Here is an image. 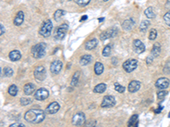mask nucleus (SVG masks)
Listing matches in <instances>:
<instances>
[{
  "mask_svg": "<svg viewBox=\"0 0 170 127\" xmlns=\"http://www.w3.org/2000/svg\"><path fill=\"white\" fill-rule=\"evenodd\" d=\"M35 88H36V86H35L34 84H33V83H27L24 86V93L27 96L32 95L34 93V91H35Z\"/></svg>",
  "mask_w": 170,
  "mask_h": 127,
  "instance_id": "nucleus-18",
  "label": "nucleus"
},
{
  "mask_svg": "<svg viewBox=\"0 0 170 127\" xmlns=\"http://www.w3.org/2000/svg\"><path fill=\"white\" fill-rule=\"evenodd\" d=\"M167 94H168V93L166 91H160V92L157 93V97L159 99H163Z\"/></svg>",
  "mask_w": 170,
  "mask_h": 127,
  "instance_id": "nucleus-38",
  "label": "nucleus"
},
{
  "mask_svg": "<svg viewBox=\"0 0 170 127\" xmlns=\"http://www.w3.org/2000/svg\"><path fill=\"white\" fill-rule=\"evenodd\" d=\"M141 85H140V82L138 81V80H132L129 84V86H128V90L129 93H136L139 90Z\"/></svg>",
  "mask_w": 170,
  "mask_h": 127,
  "instance_id": "nucleus-15",
  "label": "nucleus"
},
{
  "mask_svg": "<svg viewBox=\"0 0 170 127\" xmlns=\"http://www.w3.org/2000/svg\"><path fill=\"white\" fill-rule=\"evenodd\" d=\"M46 44L44 43H40L36 44L32 48V54L35 59H41L45 55Z\"/></svg>",
  "mask_w": 170,
  "mask_h": 127,
  "instance_id": "nucleus-2",
  "label": "nucleus"
},
{
  "mask_svg": "<svg viewBox=\"0 0 170 127\" xmlns=\"http://www.w3.org/2000/svg\"><path fill=\"white\" fill-rule=\"evenodd\" d=\"M161 53V45L158 43H156L153 45L152 50V55L153 57H157Z\"/></svg>",
  "mask_w": 170,
  "mask_h": 127,
  "instance_id": "nucleus-21",
  "label": "nucleus"
},
{
  "mask_svg": "<svg viewBox=\"0 0 170 127\" xmlns=\"http://www.w3.org/2000/svg\"><path fill=\"white\" fill-rule=\"evenodd\" d=\"M65 14L66 13H65L64 10H62V9H57L54 12V20L55 21H60L62 19V16H64Z\"/></svg>",
  "mask_w": 170,
  "mask_h": 127,
  "instance_id": "nucleus-25",
  "label": "nucleus"
},
{
  "mask_svg": "<svg viewBox=\"0 0 170 127\" xmlns=\"http://www.w3.org/2000/svg\"><path fill=\"white\" fill-rule=\"evenodd\" d=\"M103 1H105H105H108V0H103Z\"/></svg>",
  "mask_w": 170,
  "mask_h": 127,
  "instance_id": "nucleus-49",
  "label": "nucleus"
},
{
  "mask_svg": "<svg viewBox=\"0 0 170 127\" xmlns=\"http://www.w3.org/2000/svg\"><path fill=\"white\" fill-rule=\"evenodd\" d=\"M104 20V18H101V19H99V21H102Z\"/></svg>",
  "mask_w": 170,
  "mask_h": 127,
  "instance_id": "nucleus-47",
  "label": "nucleus"
},
{
  "mask_svg": "<svg viewBox=\"0 0 170 127\" xmlns=\"http://www.w3.org/2000/svg\"><path fill=\"white\" fill-rule=\"evenodd\" d=\"M116 104V99L113 96H105L103 100L101 102V106L102 108H112L113 106H115Z\"/></svg>",
  "mask_w": 170,
  "mask_h": 127,
  "instance_id": "nucleus-6",
  "label": "nucleus"
},
{
  "mask_svg": "<svg viewBox=\"0 0 170 127\" xmlns=\"http://www.w3.org/2000/svg\"><path fill=\"white\" fill-rule=\"evenodd\" d=\"M87 18H88V17H87V16H84V17L81 19V21H82V20H87Z\"/></svg>",
  "mask_w": 170,
  "mask_h": 127,
  "instance_id": "nucleus-45",
  "label": "nucleus"
},
{
  "mask_svg": "<svg viewBox=\"0 0 170 127\" xmlns=\"http://www.w3.org/2000/svg\"><path fill=\"white\" fill-rule=\"evenodd\" d=\"M118 35V30L117 28H112V29H108L105 32H103L100 36L101 40L104 41L105 39L111 38V37H115Z\"/></svg>",
  "mask_w": 170,
  "mask_h": 127,
  "instance_id": "nucleus-10",
  "label": "nucleus"
},
{
  "mask_svg": "<svg viewBox=\"0 0 170 127\" xmlns=\"http://www.w3.org/2000/svg\"><path fill=\"white\" fill-rule=\"evenodd\" d=\"M94 70H95V73L97 76H100V75H101L103 73V71H104V66H103V64L101 62H96L95 64Z\"/></svg>",
  "mask_w": 170,
  "mask_h": 127,
  "instance_id": "nucleus-24",
  "label": "nucleus"
},
{
  "mask_svg": "<svg viewBox=\"0 0 170 127\" xmlns=\"http://www.w3.org/2000/svg\"><path fill=\"white\" fill-rule=\"evenodd\" d=\"M13 70L11 69V68H9V67H6V68H4L3 69V75H4V76H6V77H10V76H13Z\"/></svg>",
  "mask_w": 170,
  "mask_h": 127,
  "instance_id": "nucleus-30",
  "label": "nucleus"
},
{
  "mask_svg": "<svg viewBox=\"0 0 170 127\" xmlns=\"http://www.w3.org/2000/svg\"><path fill=\"white\" fill-rule=\"evenodd\" d=\"M20 102L21 105H28L33 102V100L30 97H21Z\"/></svg>",
  "mask_w": 170,
  "mask_h": 127,
  "instance_id": "nucleus-33",
  "label": "nucleus"
},
{
  "mask_svg": "<svg viewBox=\"0 0 170 127\" xmlns=\"http://www.w3.org/2000/svg\"><path fill=\"white\" fill-rule=\"evenodd\" d=\"M156 35H157V32L156 31V29H152L150 33H149V39H150V40H154V39H156Z\"/></svg>",
  "mask_w": 170,
  "mask_h": 127,
  "instance_id": "nucleus-36",
  "label": "nucleus"
},
{
  "mask_svg": "<svg viewBox=\"0 0 170 127\" xmlns=\"http://www.w3.org/2000/svg\"><path fill=\"white\" fill-rule=\"evenodd\" d=\"M149 26H150V22L148 20H143L139 25V30L141 32H145L148 29Z\"/></svg>",
  "mask_w": 170,
  "mask_h": 127,
  "instance_id": "nucleus-27",
  "label": "nucleus"
},
{
  "mask_svg": "<svg viewBox=\"0 0 170 127\" xmlns=\"http://www.w3.org/2000/svg\"><path fill=\"white\" fill-rule=\"evenodd\" d=\"M92 61V56L89 54L83 55L80 59V63L81 65H87Z\"/></svg>",
  "mask_w": 170,
  "mask_h": 127,
  "instance_id": "nucleus-22",
  "label": "nucleus"
},
{
  "mask_svg": "<svg viewBox=\"0 0 170 127\" xmlns=\"http://www.w3.org/2000/svg\"><path fill=\"white\" fill-rule=\"evenodd\" d=\"M78 80H79V72L77 71V72L73 75V77H72V79H71V86H76V85L78 83Z\"/></svg>",
  "mask_w": 170,
  "mask_h": 127,
  "instance_id": "nucleus-32",
  "label": "nucleus"
},
{
  "mask_svg": "<svg viewBox=\"0 0 170 127\" xmlns=\"http://www.w3.org/2000/svg\"><path fill=\"white\" fill-rule=\"evenodd\" d=\"M10 127H26L23 124H20V123H14L12 125H10Z\"/></svg>",
  "mask_w": 170,
  "mask_h": 127,
  "instance_id": "nucleus-41",
  "label": "nucleus"
},
{
  "mask_svg": "<svg viewBox=\"0 0 170 127\" xmlns=\"http://www.w3.org/2000/svg\"><path fill=\"white\" fill-rule=\"evenodd\" d=\"M163 20H164V21L166 22L167 25L170 26V11L169 12H168L167 14L164 15V16H163Z\"/></svg>",
  "mask_w": 170,
  "mask_h": 127,
  "instance_id": "nucleus-37",
  "label": "nucleus"
},
{
  "mask_svg": "<svg viewBox=\"0 0 170 127\" xmlns=\"http://www.w3.org/2000/svg\"><path fill=\"white\" fill-rule=\"evenodd\" d=\"M137 120H138V115H137V114L133 115V116L129 119V122H128V127L133 126L136 122H137Z\"/></svg>",
  "mask_w": 170,
  "mask_h": 127,
  "instance_id": "nucleus-31",
  "label": "nucleus"
},
{
  "mask_svg": "<svg viewBox=\"0 0 170 127\" xmlns=\"http://www.w3.org/2000/svg\"><path fill=\"white\" fill-rule=\"evenodd\" d=\"M155 85L159 89H166L169 86V80L168 79V78H164V77L159 78V79L156 81V84Z\"/></svg>",
  "mask_w": 170,
  "mask_h": 127,
  "instance_id": "nucleus-14",
  "label": "nucleus"
},
{
  "mask_svg": "<svg viewBox=\"0 0 170 127\" xmlns=\"http://www.w3.org/2000/svg\"><path fill=\"white\" fill-rule=\"evenodd\" d=\"M169 118H170V113H169Z\"/></svg>",
  "mask_w": 170,
  "mask_h": 127,
  "instance_id": "nucleus-48",
  "label": "nucleus"
},
{
  "mask_svg": "<svg viewBox=\"0 0 170 127\" xmlns=\"http://www.w3.org/2000/svg\"><path fill=\"white\" fill-rule=\"evenodd\" d=\"M34 77L36 80L43 81L46 77V70L44 66H37L34 70Z\"/></svg>",
  "mask_w": 170,
  "mask_h": 127,
  "instance_id": "nucleus-7",
  "label": "nucleus"
},
{
  "mask_svg": "<svg viewBox=\"0 0 170 127\" xmlns=\"http://www.w3.org/2000/svg\"><path fill=\"white\" fill-rule=\"evenodd\" d=\"M53 29V24L50 20H47L42 26V27L39 30V34L44 36V37H48L50 36Z\"/></svg>",
  "mask_w": 170,
  "mask_h": 127,
  "instance_id": "nucleus-3",
  "label": "nucleus"
},
{
  "mask_svg": "<svg viewBox=\"0 0 170 127\" xmlns=\"http://www.w3.org/2000/svg\"><path fill=\"white\" fill-rule=\"evenodd\" d=\"M0 26H1V35H3V34L4 33V27L3 26V25H2V24H1Z\"/></svg>",
  "mask_w": 170,
  "mask_h": 127,
  "instance_id": "nucleus-43",
  "label": "nucleus"
},
{
  "mask_svg": "<svg viewBox=\"0 0 170 127\" xmlns=\"http://www.w3.org/2000/svg\"><path fill=\"white\" fill-rule=\"evenodd\" d=\"M162 109H163L162 107H161L160 109H157L156 110V113H160V112H161V110H162Z\"/></svg>",
  "mask_w": 170,
  "mask_h": 127,
  "instance_id": "nucleus-44",
  "label": "nucleus"
},
{
  "mask_svg": "<svg viewBox=\"0 0 170 127\" xmlns=\"http://www.w3.org/2000/svg\"><path fill=\"white\" fill-rule=\"evenodd\" d=\"M60 104L57 103V102H53L50 103L48 105V107L46 108L45 109V113H49V114H54V113H56L57 112L60 110Z\"/></svg>",
  "mask_w": 170,
  "mask_h": 127,
  "instance_id": "nucleus-13",
  "label": "nucleus"
},
{
  "mask_svg": "<svg viewBox=\"0 0 170 127\" xmlns=\"http://www.w3.org/2000/svg\"><path fill=\"white\" fill-rule=\"evenodd\" d=\"M24 119L32 124H39L45 119V112L42 109H33L25 113Z\"/></svg>",
  "mask_w": 170,
  "mask_h": 127,
  "instance_id": "nucleus-1",
  "label": "nucleus"
},
{
  "mask_svg": "<svg viewBox=\"0 0 170 127\" xmlns=\"http://www.w3.org/2000/svg\"><path fill=\"white\" fill-rule=\"evenodd\" d=\"M95 124H96V122L95 120H90V121L85 123L84 127H95Z\"/></svg>",
  "mask_w": 170,
  "mask_h": 127,
  "instance_id": "nucleus-40",
  "label": "nucleus"
},
{
  "mask_svg": "<svg viewBox=\"0 0 170 127\" xmlns=\"http://www.w3.org/2000/svg\"><path fill=\"white\" fill-rule=\"evenodd\" d=\"M163 72L165 74H169L170 73V62H168L165 64L164 69H163Z\"/></svg>",
  "mask_w": 170,
  "mask_h": 127,
  "instance_id": "nucleus-39",
  "label": "nucleus"
},
{
  "mask_svg": "<svg viewBox=\"0 0 170 127\" xmlns=\"http://www.w3.org/2000/svg\"><path fill=\"white\" fill-rule=\"evenodd\" d=\"M97 45H98V41H97V39L94 38L92 40L88 41L85 43V49H87V50H92V49L96 48Z\"/></svg>",
  "mask_w": 170,
  "mask_h": 127,
  "instance_id": "nucleus-20",
  "label": "nucleus"
},
{
  "mask_svg": "<svg viewBox=\"0 0 170 127\" xmlns=\"http://www.w3.org/2000/svg\"><path fill=\"white\" fill-rule=\"evenodd\" d=\"M133 126H134V127H138V122H136L135 124V125H134Z\"/></svg>",
  "mask_w": 170,
  "mask_h": 127,
  "instance_id": "nucleus-46",
  "label": "nucleus"
},
{
  "mask_svg": "<svg viewBox=\"0 0 170 127\" xmlns=\"http://www.w3.org/2000/svg\"><path fill=\"white\" fill-rule=\"evenodd\" d=\"M68 30V25L67 24H62L61 25L56 32H55V38L58 39V40H62L64 39V37L66 36V34Z\"/></svg>",
  "mask_w": 170,
  "mask_h": 127,
  "instance_id": "nucleus-8",
  "label": "nucleus"
},
{
  "mask_svg": "<svg viewBox=\"0 0 170 127\" xmlns=\"http://www.w3.org/2000/svg\"><path fill=\"white\" fill-rule=\"evenodd\" d=\"M114 88H115V90H116L118 93H122L125 91V87L122 86H121L119 83H117V82L114 84Z\"/></svg>",
  "mask_w": 170,
  "mask_h": 127,
  "instance_id": "nucleus-34",
  "label": "nucleus"
},
{
  "mask_svg": "<svg viewBox=\"0 0 170 127\" xmlns=\"http://www.w3.org/2000/svg\"><path fill=\"white\" fill-rule=\"evenodd\" d=\"M145 15L147 18L149 19H152L155 17V13L153 11V8L152 7H148L146 10H145Z\"/></svg>",
  "mask_w": 170,
  "mask_h": 127,
  "instance_id": "nucleus-26",
  "label": "nucleus"
},
{
  "mask_svg": "<svg viewBox=\"0 0 170 127\" xmlns=\"http://www.w3.org/2000/svg\"><path fill=\"white\" fill-rule=\"evenodd\" d=\"M62 66H63V64H62L61 61H60V60H54L50 64V71L53 74L56 75V74L60 73V71L62 69Z\"/></svg>",
  "mask_w": 170,
  "mask_h": 127,
  "instance_id": "nucleus-12",
  "label": "nucleus"
},
{
  "mask_svg": "<svg viewBox=\"0 0 170 127\" xmlns=\"http://www.w3.org/2000/svg\"><path fill=\"white\" fill-rule=\"evenodd\" d=\"M24 18H25L24 13L22 11H19L17 13L16 18L14 19V25L16 26H20L23 23V21H24Z\"/></svg>",
  "mask_w": 170,
  "mask_h": 127,
  "instance_id": "nucleus-17",
  "label": "nucleus"
},
{
  "mask_svg": "<svg viewBox=\"0 0 170 127\" xmlns=\"http://www.w3.org/2000/svg\"><path fill=\"white\" fill-rule=\"evenodd\" d=\"M49 97V91L45 88H39L35 92L34 97L37 101H43L48 98Z\"/></svg>",
  "mask_w": 170,
  "mask_h": 127,
  "instance_id": "nucleus-9",
  "label": "nucleus"
},
{
  "mask_svg": "<svg viewBox=\"0 0 170 127\" xmlns=\"http://www.w3.org/2000/svg\"><path fill=\"white\" fill-rule=\"evenodd\" d=\"M134 26H135V20L133 19H131V18L124 20L122 25V28L124 30H126V31H130L134 27Z\"/></svg>",
  "mask_w": 170,
  "mask_h": 127,
  "instance_id": "nucleus-16",
  "label": "nucleus"
},
{
  "mask_svg": "<svg viewBox=\"0 0 170 127\" xmlns=\"http://www.w3.org/2000/svg\"><path fill=\"white\" fill-rule=\"evenodd\" d=\"M137 66H138V61L136 59H128L122 63L123 70L128 73L134 71L137 68Z\"/></svg>",
  "mask_w": 170,
  "mask_h": 127,
  "instance_id": "nucleus-5",
  "label": "nucleus"
},
{
  "mask_svg": "<svg viewBox=\"0 0 170 127\" xmlns=\"http://www.w3.org/2000/svg\"><path fill=\"white\" fill-rule=\"evenodd\" d=\"M74 1H75V3H76L78 5L82 6V7L88 5V4L90 3V0H74Z\"/></svg>",
  "mask_w": 170,
  "mask_h": 127,
  "instance_id": "nucleus-35",
  "label": "nucleus"
},
{
  "mask_svg": "<svg viewBox=\"0 0 170 127\" xmlns=\"http://www.w3.org/2000/svg\"><path fill=\"white\" fill-rule=\"evenodd\" d=\"M68 1H71V0H68Z\"/></svg>",
  "mask_w": 170,
  "mask_h": 127,
  "instance_id": "nucleus-50",
  "label": "nucleus"
},
{
  "mask_svg": "<svg viewBox=\"0 0 170 127\" xmlns=\"http://www.w3.org/2000/svg\"><path fill=\"white\" fill-rule=\"evenodd\" d=\"M71 123L75 126H84L86 123V117H85L84 113L83 112H78L76 114H74V116L72 117V120H71Z\"/></svg>",
  "mask_w": 170,
  "mask_h": 127,
  "instance_id": "nucleus-4",
  "label": "nucleus"
},
{
  "mask_svg": "<svg viewBox=\"0 0 170 127\" xmlns=\"http://www.w3.org/2000/svg\"><path fill=\"white\" fill-rule=\"evenodd\" d=\"M153 56H149V57H147L146 58V63H148V64H151V63L153 62Z\"/></svg>",
  "mask_w": 170,
  "mask_h": 127,
  "instance_id": "nucleus-42",
  "label": "nucleus"
},
{
  "mask_svg": "<svg viewBox=\"0 0 170 127\" xmlns=\"http://www.w3.org/2000/svg\"><path fill=\"white\" fill-rule=\"evenodd\" d=\"M105 89H106V85L105 83H100L95 86L94 92L95 93H103L105 91Z\"/></svg>",
  "mask_w": 170,
  "mask_h": 127,
  "instance_id": "nucleus-23",
  "label": "nucleus"
},
{
  "mask_svg": "<svg viewBox=\"0 0 170 127\" xmlns=\"http://www.w3.org/2000/svg\"><path fill=\"white\" fill-rule=\"evenodd\" d=\"M133 48L136 53H139V54L144 53L146 50V47H145L144 43L138 39H136L133 42Z\"/></svg>",
  "mask_w": 170,
  "mask_h": 127,
  "instance_id": "nucleus-11",
  "label": "nucleus"
},
{
  "mask_svg": "<svg viewBox=\"0 0 170 127\" xmlns=\"http://www.w3.org/2000/svg\"><path fill=\"white\" fill-rule=\"evenodd\" d=\"M9 58L11 61H18L21 58V54L18 50H13L10 53Z\"/></svg>",
  "mask_w": 170,
  "mask_h": 127,
  "instance_id": "nucleus-19",
  "label": "nucleus"
},
{
  "mask_svg": "<svg viewBox=\"0 0 170 127\" xmlns=\"http://www.w3.org/2000/svg\"><path fill=\"white\" fill-rule=\"evenodd\" d=\"M9 94L11 96H13V97H15V96L17 95V93H18V88H17V86L16 85H11L10 87H9Z\"/></svg>",
  "mask_w": 170,
  "mask_h": 127,
  "instance_id": "nucleus-28",
  "label": "nucleus"
},
{
  "mask_svg": "<svg viewBox=\"0 0 170 127\" xmlns=\"http://www.w3.org/2000/svg\"><path fill=\"white\" fill-rule=\"evenodd\" d=\"M111 52H112V47L110 45H107V46H105L104 48V49H103L102 54H103L104 57H108L111 54Z\"/></svg>",
  "mask_w": 170,
  "mask_h": 127,
  "instance_id": "nucleus-29",
  "label": "nucleus"
}]
</instances>
